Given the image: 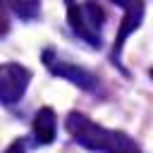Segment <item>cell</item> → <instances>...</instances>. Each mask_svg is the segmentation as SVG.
<instances>
[{"label":"cell","instance_id":"1","mask_svg":"<svg viewBox=\"0 0 153 153\" xmlns=\"http://www.w3.org/2000/svg\"><path fill=\"white\" fill-rule=\"evenodd\" d=\"M65 127H67L69 136L88 151H112V153H117V151H139L136 141H131L127 134L108 129V127L88 120L84 112H69L67 120H65Z\"/></svg>","mask_w":153,"mask_h":153},{"label":"cell","instance_id":"2","mask_svg":"<svg viewBox=\"0 0 153 153\" xmlns=\"http://www.w3.org/2000/svg\"><path fill=\"white\" fill-rule=\"evenodd\" d=\"M67 22L76 38H81L91 48H100L103 36V10L93 2H76L74 7H67Z\"/></svg>","mask_w":153,"mask_h":153},{"label":"cell","instance_id":"3","mask_svg":"<svg viewBox=\"0 0 153 153\" xmlns=\"http://www.w3.org/2000/svg\"><path fill=\"white\" fill-rule=\"evenodd\" d=\"M43 65H45L55 76H62V79H67L69 84H74V86H79V88H84V91H96V86H98L96 76H93L88 69L62 60V57L55 55L50 48L43 50Z\"/></svg>","mask_w":153,"mask_h":153},{"label":"cell","instance_id":"4","mask_svg":"<svg viewBox=\"0 0 153 153\" xmlns=\"http://www.w3.org/2000/svg\"><path fill=\"white\" fill-rule=\"evenodd\" d=\"M31 81V72L19 62H5L0 67V100L2 105L17 103Z\"/></svg>","mask_w":153,"mask_h":153},{"label":"cell","instance_id":"5","mask_svg":"<svg viewBox=\"0 0 153 153\" xmlns=\"http://www.w3.org/2000/svg\"><path fill=\"white\" fill-rule=\"evenodd\" d=\"M110 2L117 5V7H122V12H124V14H122L120 31H117V36H115V45H112V62L120 65V53H122V48H124V41L129 38V33H134V31L141 26L146 5H143V0H110Z\"/></svg>","mask_w":153,"mask_h":153},{"label":"cell","instance_id":"6","mask_svg":"<svg viewBox=\"0 0 153 153\" xmlns=\"http://www.w3.org/2000/svg\"><path fill=\"white\" fill-rule=\"evenodd\" d=\"M55 131H57V124H55L53 108H41L36 112V117H33V141H36V146L53 143Z\"/></svg>","mask_w":153,"mask_h":153},{"label":"cell","instance_id":"7","mask_svg":"<svg viewBox=\"0 0 153 153\" xmlns=\"http://www.w3.org/2000/svg\"><path fill=\"white\" fill-rule=\"evenodd\" d=\"M7 7L19 17V19H36L41 14V0H7Z\"/></svg>","mask_w":153,"mask_h":153},{"label":"cell","instance_id":"8","mask_svg":"<svg viewBox=\"0 0 153 153\" xmlns=\"http://www.w3.org/2000/svg\"><path fill=\"white\" fill-rule=\"evenodd\" d=\"M151 79H153V67H151Z\"/></svg>","mask_w":153,"mask_h":153}]
</instances>
